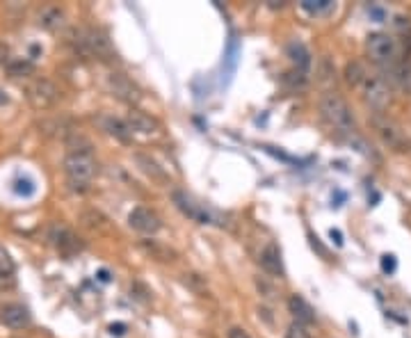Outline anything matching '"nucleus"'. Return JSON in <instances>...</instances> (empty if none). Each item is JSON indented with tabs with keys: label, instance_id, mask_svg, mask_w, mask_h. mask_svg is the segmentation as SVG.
Returning a JSON list of instances; mask_svg holds the SVG:
<instances>
[{
	"label": "nucleus",
	"instance_id": "obj_1",
	"mask_svg": "<svg viewBox=\"0 0 411 338\" xmlns=\"http://www.w3.org/2000/svg\"><path fill=\"white\" fill-rule=\"evenodd\" d=\"M320 114L329 126L340 133H354V114L338 92H327L320 99Z\"/></svg>",
	"mask_w": 411,
	"mask_h": 338
},
{
	"label": "nucleus",
	"instance_id": "obj_2",
	"mask_svg": "<svg viewBox=\"0 0 411 338\" xmlns=\"http://www.w3.org/2000/svg\"><path fill=\"white\" fill-rule=\"evenodd\" d=\"M73 44H75V51L85 57H99V60L112 57V44H110V39L105 37V32L99 28L75 30Z\"/></svg>",
	"mask_w": 411,
	"mask_h": 338
},
{
	"label": "nucleus",
	"instance_id": "obj_3",
	"mask_svg": "<svg viewBox=\"0 0 411 338\" xmlns=\"http://www.w3.org/2000/svg\"><path fill=\"white\" fill-rule=\"evenodd\" d=\"M64 172L73 190H85L87 183L96 177V160L92 153H66Z\"/></svg>",
	"mask_w": 411,
	"mask_h": 338
},
{
	"label": "nucleus",
	"instance_id": "obj_4",
	"mask_svg": "<svg viewBox=\"0 0 411 338\" xmlns=\"http://www.w3.org/2000/svg\"><path fill=\"white\" fill-rule=\"evenodd\" d=\"M390 87L386 85L384 78L377 76H368L366 83H363V101L373 107L375 112H384L390 105Z\"/></svg>",
	"mask_w": 411,
	"mask_h": 338
},
{
	"label": "nucleus",
	"instance_id": "obj_5",
	"mask_svg": "<svg viewBox=\"0 0 411 338\" xmlns=\"http://www.w3.org/2000/svg\"><path fill=\"white\" fill-rule=\"evenodd\" d=\"M171 199H174L176 208L185 215V218H190L192 222H197V224H212V213L203 204H199V201L192 199L190 194L174 190L171 192Z\"/></svg>",
	"mask_w": 411,
	"mask_h": 338
},
{
	"label": "nucleus",
	"instance_id": "obj_6",
	"mask_svg": "<svg viewBox=\"0 0 411 338\" xmlns=\"http://www.w3.org/2000/svg\"><path fill=\"white\" fill-rule=\"evenodd\" d=\"M366 51H368L370 60H375V62L382 64V62H390V60L395 57L397 44L393 37L386 35V32H373L366 42Z\"/></svg>",
	"mask_w": 411,
	"mask_h": 338
},
{
	"label": "nucleus",
	"instance_id": "obj_7",
	"mask_svg": "<svg viewBox=\"0 0 411 338\" xmlns=\"http://www.w3.org/2000/svg\"><path fill=\"white\" fill-rule=\"evenodd\" d=\"M58 99H60V90L51 80H34V83L27 87V101H30L37 110H46V107L55 105Z\"/></svg>",
	"mask_w": 411,
	"mask_h": 338
},
{
	"label": "nucleus",
	"instance_id": "obj_8",
	"mask_svg": "<svg viewBox=\"0 0 411 338\" xmlns=\"http://www.w3.org/2000/svg\"><path fill=\"white\" fill-rule=\"evenodd\" d=\"M128 224H130V229H135V231H140L144 235H155L162 229V220H160V215L155 211H151V208L137 206L128 215Z\"/></svg>",
	"mask_w": 411,
	"mask_h": 338
},
{
	"label": "nucleus",
	"instance_id": "obj_9",
	"mask_svg": "<svg viewBox=\"0 0 411 338\" xmlns=\"http://www.w3.org/2000/svg\"><path fill=\"white\" fill-rule=\"evenodd\" d=\"M375 131L388 148H393V151H407V140H404L402 128L395 121H390L388 117H375Z\"/></svg>",
	"mask_w": 411,
	"mask_h": 338
},
{
	"label": "nucleus",
	"instance_id": "obj_10",
	"mask_svg": "<svg viewBox=\"0 0 411 338\" xmlns=\"http://www.w3.org/2000/svg\"><path fill=\"white\" fill-rule=\"evenodd\" d=\"M48 242L58 249L60 254H66V256H71V254H75V252H80L82 247V242H80V238L75 235L71 229L68 226H62V224H55V226H51V231H48Z\"/></svg>",
	"mask_w": 411,
	"mask_h": 338
},
{
	"label": "nucleus",
	"instance_id": "obj_11",
	"mask_svg": "<svg viewBox=\"0 0 411 338\" xmlns=\"http://www.w3.org/2000/svg\"><path fill=\"white\" fill-rule=\"evenodd\" d=\"M108 85H110V92H112L119 101H123V103H128V105L140 103V99H142L140 90H137V85L130 78L123 76V73H110Z\"/></svg>",
	"mask_w": 411,
	"mask_h": 338
},
{
	"label": "nucleus",
	"instance_id": "obj_12",
	"mask_svg": "<svg viewBox=\"0 0 411 338\" xmlns=\"http://www.w3.org/2000/svg\"><path fill=\"white\" fill-rule=\"evenodd\" d=\"M0 320L10 329H25L27 324H30V313H27V309L21 307V304H5V307L0 309Z\"/></svg>",
	"mask_w": 411,
	"mask_h": 338
},
{
	"label": "nucleus",
	"instance_id": "obj_13",
	"mask_svg": "<svg viewBox=\"0 0 411 338\" xmlns=\"http://www.w3.org/2000/svg\"><path fill=\"white\" fill-rule=\"evenodd\" d=\"M288 311L292 313V317H295V322L297 324H313L315 322V311H313V307L308 304L304 297H299V295H292L290 300H288Z\"/></svg>",
	"mask_w": 411,
	"mask_h": 338
},
{
	"label": "nucleus",
	"instance_id": "obj_14",
	"mask_svg": "<svg viewBox=\"0 0 411 338\" xmlns=\"http://www.w3.org/2000/svg\"><path fill=\"white\" fill-rule=\"evenodd\" d=\"M126 124H128V128H130L133 133H144V135L155 133L158 128H160V124H158V121H155L153 117H149L147 112L137 110V107H133V110L128 112Z\"/></svg>",
	"mask_w": 411,
	"mask_h": 338
},
{
	"label": "nucleus",
	"instance_id": "obj_15",
	"mask_svg": "<svg viewBox=\"0 0 411 338\" xmlns=\"http://www.w3.org/2000/svg\"><path fill=\"white\" fill-rule=\"evenodd\" d=\"M260 268L272 276H284V263H281V254L277 245H267L265 252L260 254Z\"/></svg>",
	"mask_w": 411,
	"mask_h": 338
},
{
	"label": "nucleus",
	"instance_id": "obj_16",
	"mask_svg": "<svg viewBox=\"0 0 411 338\" xmlns=\"http://www.w3.org/2000/svg\"><path fill=\"white\" fill-rule=\"evenodd\" d=\"M135 160H137V165L142 167L144 174H149V177L153 179V181L167 183V174H164V169H162L160 165H158V162H155L153 158H151V155H147V153H137Z\"/></svg>",
	"mask_w": 411,
	"mask_h": 338
},
{
	"label": "nucleus",
	"instance_id": "obj_17",
	"mask_svg": "<svg viewBox=\"0 0 411 338\" xmlns=\"http://www.w3.org/2000/svg\"><path fill=\"white\" fill-rule=\"evenodd\" d=\"M39 23H41V28L58 32L62 25H64V12H62L60 8H46L39 14Z\"/></svg>",
	"mask_w": 411,
	"mask_h": 338
},
{
	"label": "nucleus",
	"instance_id": "obj_18",
	"mask_svg": "<svg viewBox=\"0 0 411 338\" xmlns=\"http://www.w3.org/2000/svg\"><path fill=\"white\" fill-rule=\"evenodd\" d=\"M140 247L151 256V259H155V261H164V263H167V261H174L176 259L174 249L164 247V245H160V242H155V240H142Z\"/></svg>",
	"mask_w": 411,
	"mask_h": 338
},
{
	"label": "nucleus",
	"instance_id": "obj_19",
	"mask_svg": "<svg viewBox=\"0 0 411 338\" xmlns=\"http://www.w3.org/2000/svg\"><path fill=\"white\" fill-rule=\"evenodd\" d=\"M103 128H105V131L119 142H130V138H133V131H130L126 121H121V119L105 117V119H103Z\"/></svg>",
	"mask_w": 411,
	"mask_h": 338
},
{
	"label": "nucleus",
	"instance_id": "obj_20",
	"mask_svg": "<svg viewBox=\"0 0 411 338\" xmlns=\"http://www.w3.org/2000/svg\"><path fill=\"white\" fill-rule=\"evenodd\" d=\"M288 55L292 57V62L297 64V71L299 73H306L308 66H311V55H308V51L304 49V44L299 42H292L288 46Z\"/></svg>",
	"mask_w": 411,
	"mask_h": 338
},
{
	"label": "nucleus",
	"instance_id": "obj_21",
	"mask_svg": "<svg viewBox=\"0 0 411 338\" xmlns=\"http://www.w3.org/2000/svg\"><path fill=\"white\" fill-rule=\"evenodd\" d=\"M366 78H368L366 66H363L361 62H349L345 66V80H347V85L359 87V85L366 83Z\"/></svg>",
	"mask_w": 411,
	"mask_h": 338
},
{
	"label": "nucleus",
	"instance_id": "obj_22",
	"mask_svg": "<svg viewBox=\"0 0 411 338\" xmlns=\"http://www.w3.org/2000/svg\"><path fill=\"white\" fill-rule=\"evenodd\" d=\"M390 73H393V80L402 87V90L411 92V64H400V66H395V69L390 71Z\"/></svg>",
	"mask_w": 411,
	"mask_h": 338
},
{
	"label": "nucleus",
	"instance_id": "obj_23",
	"mask_svg": "<svg viewBox=\"0 0 411 338\" xmlns=\"http://www.w3.org/2000/svg\"><path fill=\"white\" fill-rule=\"evenodd\" d=\"M332 8V3L329 0H304L301 3V10L304 12H308V14H320V12H325V10H329Z\"/></svg>",
	"mask_w": 411,
	"mask_h": 338
},
{
	"label": "nucleus",
	"instance_id": "obj_24",
	"mask_svg": "<svg viewBox=\"0 0 411 338\" xmlns=\"http://www.w3.org/2000/svg\"><path fill=\"white\" fill-rule=\"evenodd\" d=\"M10 73L14 78H18V76H27V73L32 71V62H23V60H18V62H10Z\"/></svg>",
	"mask_w": 411,
	"mask_h": 338
},
{
	"label": "nucleus",
	"instance_id": "obj_25",
	"mask_svg": "<svg viewBox=\"0 0 411 338\" xmlns=\"http://www.w3.org/2000/svg\"><path fill=\"white\" fill-rule=\"evenodd\" d=\"M286 338H313L308 331L301 327V324H297V322H292L290 327H288V331H286Z\"/></svg>",
	"mask_w": 411,
	"mask_h": 338
},
{
	"label": "nucleus",
	"instance_id": "obj_26",
	"mask_svg": "<svg viewBox=\"0 0 411 338\" xmlns=\"http://www.w3.org/2000/svg\"><path fill=\"white\" fill-rule=\"evenodd\" d=\"M14 286H16V279H14V274L3 272V270H0V293H5V290H12Z\"/></svg>",
	"mask_w": 411,
	"mask_h": 338
},
{
	"label": "nucleus",
	"instance_id": "obj_27",
	"mask_svg": "<svg viewBox=\"0 0 411 338\" xmlns=\"http://www.w3.org/2000/svg\"><path fill=\"white\" fill-rule=\"evenodd\" d=\"M0 270H3V272L14 274V261L10 259V254L5 252V247H0Z\"/></svg>",
	"mask_w": 411,
	"mask_h": 338
},
{
	"label": "nucleus",
	"instance_id": "obj_28",
	"mask_svg": "<svg viewBox=\"0 0 411 338\" xmlns=\"http://www.w3.org/2000/svg\"><path fill=\"white\" fill-rule=\"evenodd\" d=\"M382 270L384 272H393L395 270V256H390V254H386V256H382Z\"/></svg>",
	"mask_w": 411,
	"mask_h": 338
},
{
	"label": "nucleus",
	"instance_id": "obj_29",
	"mask_svg": "<svg viewBox=\"0 0 411 338\" xmlns=\"http://www.w3.org/2000/svg\"><path fill=\"white\" fill-rule=\"evenodd\" d=\"M226 338H251L242 327H231L229 334H226Z\"/></svg>",
	"mask_w": 411,
	"mask_h": 338
}]
</instances>
